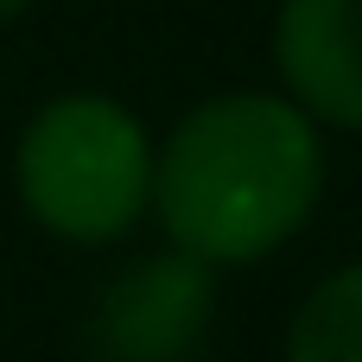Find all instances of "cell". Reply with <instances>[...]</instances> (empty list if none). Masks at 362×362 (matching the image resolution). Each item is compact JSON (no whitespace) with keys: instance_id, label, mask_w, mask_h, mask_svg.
<instances>
[{"instance_id":"cell-5","label":"cell","mask_w":362,"mask_h":362,"mask_svg":"<svg viewBox=\"0 0 362 362\" xmlns=\"http://www.w3.org/2000/svg\"><path fill=\"white\" fill-rule=\"evenodd\" d=\"M280 362H362V261L331 267L293 305Z\"/></svg>"},{"instance_id":"cell-6","label":"cell","mask_w":362,"mask_h":362,"mask_svg":"<svg viewBox=\"0 0 362 362\" xmlns=\"http://www.w3.org/2000/svg\"><path fill=\"white\" fill-rule=\"evenodd\" d=\"M25 6H32V0H0V25H6V19H19Z\"/></svg>"},{"instance_id":"cell-2","label":"cell","mask_w":362,"mask_h":362,"mask_svg":"<svg viewBox=\"0 0 362 362\" xmlns=\"http://www.w3.org/2000/svg\"><path fill=\"white\" fill-rule=\"evenodd\" d=\"M159 140L146 121L102 95L64 89L38 102L13 140V197L32 229L70 248H115L153 216Z\"/></svg>"},{"instance_id":"cell-4","label":"cell","mask_w":362,"mask_h":362,"mask_svg":"<svg viewBox=\"0 0 362 362\" xmlns=\"http://www.w3.org/2000/svg\"><path fill=\"white\" fill-rule=\"evenodd\" d=\"M274 76L318 127L362 134V0H280Z\"/></svg>"},{"instance_id":"cell-3","label":"cell","mask_w":362,"mask_h":362,"mask_svg":"<svg viewBox=\"0 0 362 362\" xmlns=\"http://www.w3.org/2000/svg\"><path fill=\"white\" fill-rule=\"evenodd\" d=\"M210 325H216V267L165 242L102 280L83 318V344L89 362H197Z\"/></svg>"},{"instance_id":"cell-1","label":"cell","mask_w":362,"mask_h":362,"mask_svg":"<svg viewBox=\"0 0 362 362\" xmlns=\"http://www.w3.org/2000/svg\"><path fill=\"white\" fill-rule=\"evenodd\" d=\"M325 127L280 89H223L172 121L153 159V216L204 267L280 255L325 197Z\"/></svg>"}]
</instances>
